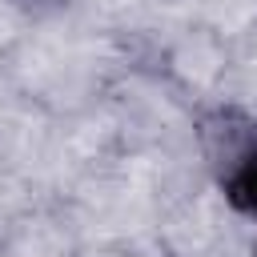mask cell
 I'll list each match as a JSON object with an SVG mask.
<instances>
[{"mask_svg": "<svg viewBox=\"0 0 257 257\" xmlns=\"http://www.w3.org/2000/svg\"><path fill=\"white\" fill-rule=\"evenodd\" d=\"M221 189L241 213H257V128L245 124L241 137L225 141Z\"/></svg>", "mask_w": 257, "mask_h": 257, "instance_id": "obj_1", "label": "cell"}]
</instances>
